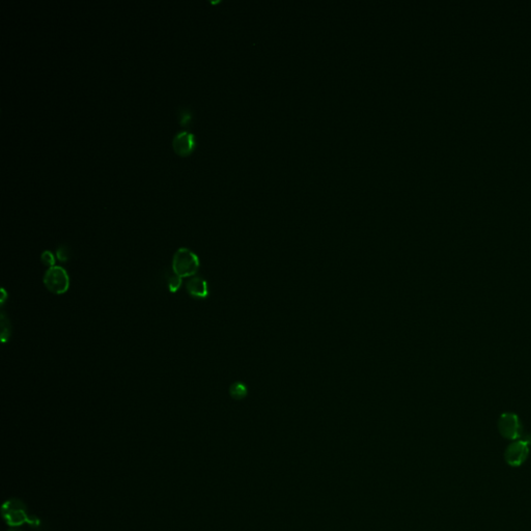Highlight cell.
Listing matches in <instances>:
<instances>
[{"label":"cell","mask_w":531,"mask_h":531,"mask_svg":"<svg viewBox=\"0 0 531 531\" xmlns=\"http://www.w3.org/2000/svg\"><path fill=\"white\" fill-rule=\"evenodd\" d=\"M186 290L191 297L196 299H204L209 297L210 294L207 282L203 278L197 276H193L188 280L186 283Z\"/></svg>","instance_id":"52a82bcc"},{"label":"cell","mask_w":531,"mask_h":531,"mask_svg":"<svg viewBox=\"0 0 531 531\" xmlns=\"http://www.w3.org/2000/svg\"><path fill=\"white\" fill-rule=\"evenodd\" d=\"M498 431L507 440L516 441L523 436V426L519 416L513 412H504L498 419Z\"/></svg>","instance_id":"277c9868"},{"label":"cell","mask_w":531,"mask_h":531,"mask_svg":"<svg viewBox=\"0 0 531 531\" xmlns=\"http://www.w3.org/2000/svg\"><path fill=\"white\" fill-rule=\"evenodd\" d=\"M41 262L48 268H52L55 266V257L49 250H45L41 255Z\"/></svg>","instance_id":"8fae6325"},{"label":"cell","mask_w":531,"mask_h":531,"mask_svg":"<svg viewBox=\"0 0 531 531\" xmlns=\"http://www.w3.org/2000/svg\"><path fill=\"white\" fill-rule=\"evenodd\" d=\"M171 267L173 274L178 275L181 278L193 277L200 267V262L196 253L188 248H185V247H182V248H179L174 252Z\"/></svg>","instance_id":"6da1fadb"},{"label":"cell","mask_w":531,"mask_h":531,"mask_svg":"<svg viewBox=\"0 0 531 531\" xmlns=\"http://www.w3.org/2000/svg\"><path fill=\"white\" fill-rule=\"evenodd\" d=\"M11 334H12V330H11L10 321H9V318L6 317L5 312H3L2 313V339H3V342H7L10 339Z\"/></svg>","instance_id":"9c48e42d"},{"label":"cell","mask_w":531,"mask_h":531,"mask_svg":"<svg viewBox=\"0 0 531 531\" xmlns=\"http://www.w3.org/2000/svg\"><path fill=\"white\" fill-rule=\"evenodd\" d=\"M10 531H20V530H10Z\"/></svg>","instance_id":"9a60e30c"},{"label":"cell","mask_w":531,"mask_h":531,"mask_svg":"<svg viewBox=\"0 0 531 531\" xmlns=\"http://www.w3.org/2000/svg\"><path fill=\"white\" fill-rule=\"evenodd\" d=\"M3 511L4 517L9 525L18 526L24 523H29L30 525H38V523H34V521L28 517V515L25 512L24 505L21 504L18 500L8 501L4 505Z\"/></svg>","instance_id":"5b68a950"},{"label":"cell","mask_w":531,"mask_h":531,"mask_svg":"<svg viewBox=\"0 0 531 531\" xmlns=\"http://www.w3.org/2000/svg\"><path fill=\"white\" fill-rule=\"evenodd\" d=\"M531 445V436L521 438L511 443L504 452V459L511 467L522 466L530 453L529 446Z\"/></svg>","instance_id":"3957f363"},{"label":"cell","mask_w":531,"mask_h":531,"mask_svg":"<svg viewBox=\"0 0 531 531\" xmlns=\"http://www.w3.org/2000/svg\"><path fill=\"white\" fill-rule=\"evenodd\" d=\"M43 282L46 289L54 295H63L68 291L70 277L67 272L59 266L48 268Z\"/></svg>","instance_id":"7a4b0ae2"},{"label":"cell","mask_w":531,"mask_h":531,"mask_svg":"<svg viewBox=\"0 0 531 531\" xmlns=\"http://www.w3.org/2000/svg\"><path fill=\"white\" fill-rule=\"evenodd\" d=\"M174 152L183 157L189 156L195 149V137L188 132H180L176 134L172 141Z\"/></svg>","instance_id":"8992f818"},{"label":"cell","mask_w":531,"mask_h":531,"mask_svg":"<svg viewBox=\"0 0 531 531\" xmlns=\"http://www.w3.org/2000/svg\"><path fill=\"white\" fill-rule=\"evenodd\" d=\"M2 292H3V300H2V304H4V303H5V299L7 298V294H6V291H5L4 289H3Z\"/></svg>","instance_id":"5bb4252c"},{"label":"cell","mask_w":531,"mask_h":531,"mask_svg":"<svg viewBox=\"0 0 531 531\" xmlns=\"http://www.w3.org/2000/svg\"><path fill=\"white\" fill-rule=\"evenodd\" d=\"M228 394L233 400L242 401L248 395V388H247L246 384L238 381L229 386Z\"/></svg>","instance_id":"ba28073f"},{"label":"cell","mask_w":531,"mask_h":531,"mask_svg":"<svg viewBox=\"0 0 531 531\" xmlns=\"http://www.w3.org/2000/svg\"><path fill=\"white\" fill-rule=\"evenodd\" d=\"M56 259L59 262L65 263L70 259V250L66 246H60L56 250Z\"/></svg>","instance_id":"7c38bea8"},{"label":"cell","mask_w":531,"mask_h":531,"mask_svg":"<svg viewBox=\"0 0 531 531\" xmlns=\"http://www.w3.org/2000/svg\"><path fill=\"white\" fill-rule=\"evenodd\" d=\"M181 118H182V120H181L182 126H187V124L191 121V113H190V111L184 109L183 110V114H182Z\"/></svg>","instance_id":"4fadbf2b"},{"label":"cell","mask_w":531,"mask_h":531,"mask_svg":"<svg viewBox=\"0 0 531 531\" xmlns=\"http://www.w3.org/2000/svg\"><path fill=\"white\" fill-rule=\"evenodd\" d=\"M167 283H168V289H169V291H170L171 293H175V292H178V291L180 290V288L182 287L183 278L179 277L178 275L173 274L172 276L169 277Z\"/></svg>","instance_id":"30bf717a"}]
</instances>
